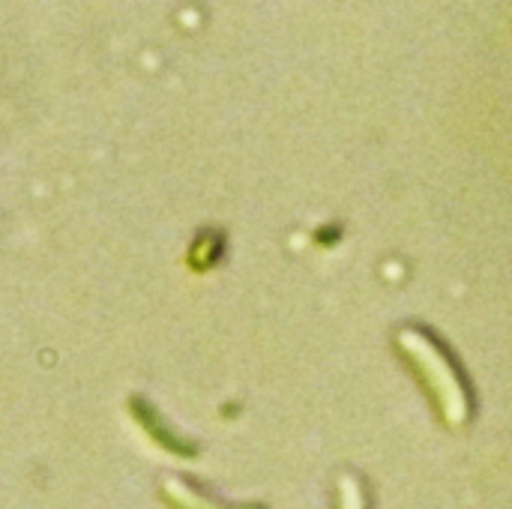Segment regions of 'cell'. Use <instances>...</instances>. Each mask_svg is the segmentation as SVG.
<instances>
[{"instance_id":"1","label":"cell","mask_w":512,"mask_h":509,"mask_svg":"<svg viewBox=\"0 0 512 509\" xmlns=\"http://www.w3.org/2000/svg\"><path fill=\"white\" fill-rule=\"evenodd\" d=\"M399 345H402L405 357L414 363V369L420 372V378L432 387L441 414L453 426L462 423V420H468L471 390H468V381H465L462 369L450 357V351L429 330H423V327L402 330L399 333Z\"/></svg>"},{"instance_id":"2","label":"cell","mask_w":512,"mask_h":509,"mask_svg":"<svg viewBox=\"0 0 512 509\" xmlns=\"http://www.w3.org/2000/svg\"><path fill=\"white\" fill-rule=\"evenodd\" d=\"M132 408H135L138 420H141V423L147 426V432H150V435H153V438H156L159 444H165V447H168V450H174V453H192L189 447H183V444H180V438H174V435H171V432L165 429V423H162V420L156 417V411H150V408H147V405H144L141 399H135V402H132Z\"/></svg>"},{"instance_id":"3","label":"cell","mask_w":512,"mask_h":509,"mask_svg":"<svg viewBox=\"0 0 512 509\" xmlns=\"http://www.w3.org/2000/svg\"><path fill=\"white\" fill-rule=\"evenodd\" d=\"M168 501L177 509H258V507H225V504H216V501H207L204 495L198 492H189L183 483H168L165 489Z\"/></svg>"},{"instance_id":"4","label":"cell","mask_w":512,"mask_h":509,"mask_svg":"<svg viewBox=\"0 0 512 509\" xmlns=\"http://www.w3.org/2000/svg\"><path fill=\"white\" fill-rule=\"evenodd\" d=\"M342 509H366L363 489L354 480H345L342 483Z\"/></svg>"}]
</instances>
